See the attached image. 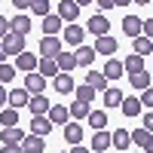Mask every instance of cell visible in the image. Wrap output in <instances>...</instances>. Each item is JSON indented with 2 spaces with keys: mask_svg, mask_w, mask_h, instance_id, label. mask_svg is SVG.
Wrapping results in <instances>:
<instances>
[{
  "mask_svg": "<svg viewBox=\"0 0 153 153\" xmlns=\"http://www.w3.org/2000/svg\"><path fill=\"white\" fill-rule=\"evenodd\" d=\"M61 49H65V43H61L58 37H49V34L40 37V58H55Z\"/></svg>",
  "mask_w": 153,
  "mask_h": 153,
  "instance_id": "cell-1",
  "label": "cell"
},
{
  "mask_svg": "<svg viewBox=\"0 0 153 153\" xmlns=\"http://www.w3.org/2000/svg\"><path fill=\"white\" fill-rule=\"evenodd\" d=\"M0 43H3L6 55H12V58H16L19 52H25V34H16V31H9V34H6Z\"/></svg>",
  "mask_w": 153,
  "mask_h": 153,
  "instance_id": "cell-2",
  "label": "cell"
},
{
  "mask_svg": "<svg viewBox=\"0 0 153 153\" xmlns=\"http://www.w3.org/2000/svg\"><path fill=\"white\" fill-rule=\"evenodd\" d=\"M129 141H132L135 147H141L144 153H153V132H147V129H135V132H129Z\"/></svg>",
  "mask_w": 153,
  "mask_h": 153,
  "instance_id": "cell-3",
  "label": "cell"
},
{
  "mask_svg": "<svg viewBox=\"0 0 153 153\" xmlns=\"http://www.w3.org/2000/svg\"><path fill=\"white\" fill-rule=\"evenodd\" d=\"M61 34H65V43H68V46H83L86 28H83V25H65V28H61Z\"/></svg>",
  "mask_w": 153,
  "mask_h": 153,
  "instance_id": "cell-4",
  "label": "cell"
},
{
  "mask_svg": "<svg viewBox=\"0 0 153 153\" xmlns=\"http://www.w3.org/2000/svg\"><path fill=\"white\" fill-rule=\"evenodd\" d=\"M37 58L40 55H34V52H19L16 55V71H22V74H31V71H37Z\"/></svg>",
  "mask_w": 153,
  "mask_h": 153,
  "instance_id": "cell-5",
  "label": "cell"
},
{
  "mask_svg": "<svg viewBox=\"0 0 153 153\" xmlns=\"http://www.w3.org/2000/svg\"><path fill=\"white\" fill-rule=\"evenodd\" d=\"M28 101H31V92H28V89H12V92H6V104L16 107V110L28 107Z\"/></svg>",
  "mask_w": 153,
  "mask_h": 153,
  "instance_id": "cell-6",
  "label": "cell"
},
{
  "mask_svg": "<svg viewBox=\"0 0 153 153\" xmlns=\"http://www.w3.org/2000/svg\"><path fill=\"white\" fill-rule=\"evenodd\" d=\"M25 89H28L31 95H40V92H46V76H40V74H25Z\"/></svg>",
  "mask_w": 153,
  "mask_h": 153,
  "instance_id": "cell-7",
  "label": "cell"
},
{
  "mask_svg": "<svg viewBox=\"0 0 153 153\" xmlns=\"http://www.w3.org/2000/svg\"><path fill=\"white\" fill-rule=\"evenodd\" d=\"M86 31H92L95 37H104L107 31H110V22H107V16H92L86 22Z\"/></svg>",
  "mask_w": 153,
  "mask_h": 153,
  "instance_id": "cell-8",
  "label": "cell"
},
{
  "mask_svg": "<svg viewBox=\"0 0 153 153\" xmlns=\"http://www.w3.org/2000/svg\"><path fill=\"white\" fill-rule=\"evenodd\" d=\"M92 49H95V52H101V55H107V58H110V55L117 52L120 46H117V40H113L110 34H104V37H98V40H95V46H92Z\"/></svg>",
  "mask_w": 153,
  "mask_h": 153,
  "instance_id": "cell-9",
  "label": "cell"
},
{
  "mask_svg": "<svg viewBox=\"0 0 153 153\" xmlns=\"http://www.w3.org/2000/svg\"><path fill=\"white\" fill-rule=\"evenodd\" d=\"M55 65H58V71H61V74H71V71L76 68V58H74L71 49H61V52L55 55Z\"/></svg>",
  "mask_w": 153,
  "mask_h": 153,
  "instance_id": "cell-10",
  "label": "cell"
},
{
  "mask_svg": "<svg viewBox=\"0 0 153 153\" xmlns=\"http://www.w3.org/2000/svg\"><path fill=\"white\" fill-rule=\"evenodd\" d=\"M49 132H52V123H49V117H46V113H40V117H34V120H31V135L46 138Z\"/></svg>",
  "mask_w": 153,
  "mask_h": 153,
  "instance_id": "cell-11",
  "label": "cell"
},
{
  "mask_svg": "<svg viewBox=\"0 0 153 153\" xmlns=\"http://www.w3.org/2000/svg\"><path fill=\"white\" fill-rule=\"evenodd\" d=\"M95 49L92 46H76V52H74V58H76V65L80 68H92V61H95Z\"/></svg>",
  "mask_w": 153,
  "mask_h": 153,
  "instance_id": "cell-12",
  "label": "cell"
},
{
  "mask_svg": "<svg viewBox=\"0 0 153 153\" xmlns=\"http://www.w3.org/2000/svg\"><path fill=\"white\" fill-rule=\"evenodd\" d=\"M76 16H80V6H76L74 0H61L58 3V19L61 22H74Z\"/></svg>",
  "mask_w": 153,
  "mask_h": 153,
  "instance_id": "cell-13",
  "label": "cell"
},
{
  "mask_svg": "<svg viewBox=\"0 0 153 153\" xmlns=\"http://www.w3.org/2000/svg\"><path fill=\"white\" fill-rule=\"evenodd\" d=\"M101 74L107 76V83H110V80H120V76L126 74V71H123V61L110 55V58H107V65H104V71H101Z\"/></svg>",
  "mask_w": 153,
  "mask_h": 153,
  "instance_id": "cell-14",
  "label": "cell"
},
{
  "mask_svg": "<svg viewBox=\"0 0 153 153\" xmlns=\"http://www.w3.org/2000/svg\"><path fill=\"white\" fill-rule=\"evenodd\" d=\"M28 110L34 113V117L46 113V110H49V98H46V92H40V95H31V101H28Z\"/></svg>",
  "mask_w": 153,
  "mask_h": 153,
  "instance_id": "cell-15",
  "label": "cell"
},
{
  "mask_svg": "<svg viewBox=\"0 0 153 153\" xmlns=\"http://www.w3.org/2000/svg\"><path fill=\"white\" fill-rule=\"evenodd\" d=\"M25 132L19 129V126H6V129H0V141L3 144H22Z\"/></svg>",
  "mask_w": 153,
  "mask_h": 153,
  "instance_id": "cell-16",
  "label": "cell"
},
{
  "mask_svg": "<svg viewBox=\"0 0 153 153\" xmlns=\"http://www.w3.org/2000/svg\"><path fill=\"white\" fill-rule=\"evenodd\" d=\"M46 117H49V123H68L71 120V113H68V107L65 104H49V110H46Z\"/></svg>",
  "mask_w": 153,
  "mask_h": 153,
  "instance_id": "cell-17",
  "label": "cell"
},
{
  "mask_svg": "<svg viewBox=\"0 0 153 153\" xmlns=\"http://www.w3.org/2000/svg\"><path fill=\"white\" fill-rule=\"evenodd\" d=\"M132 49H135V55H141V58H147L150 52H153V40H150V37H141V34H138V37H132Z\"/></svg>",
  "mask_w": 153,
  "mask_h": 153,
  "instance_id": "cell-18",
  "label": "cell"
},
{
  "mask_svg": "<svg viewBox=\"0 0 153 153\" xmlns=\"http://www.w3.org/2000/svg\"><path fill=\"white\" fill-rule=\"evenodd\" d=\"M55 92L58 95H71L74 92V76L71 74H61V71L55 74Z\"/></svg>",
  "mask_w": 153,
  "mask_h": 153,
  "instance_id": "cell-19",
  "label": "cell"
},
{
  "mask_svg": "<svg viewBox=\"0 0 153 153\" xmlns=\"http://www.w3.org/2000/svg\"><path fill=\"white\" fill-rule=\"evenodd\" d=\"M65 141L68 144H83V126L80 123H65Z\"/></svg>",
  "mask_w": 153,
  "mask_h": 153,
  "instance_id": "cell-20",
  "label": "cell"
},
{
  "mask_svg": "<svg viewBox=\"0 0 153 153\" xmlns=\"http://www.w3.org/2000/svg\"><path fill=\"white\" fill-rule=\"evenodd\" d=\"M22 153H43V138L40 135H25L22 138Z\"/></svg>",
  "mask_w": 153,
  "mask_h": 153,
  "instance_id": "cell-21",
  "label": "cell"
},
{
  "mask_svg": "<svg viewBox=\"0 0 153 153\" xmlns=\"http://www.w3.org/2000/svg\"><path fill=\"white\" fill-rule=\"evenodd\" d=\"M61 28H65V22H61L58 16H52V12H49V16H43V34H49V37H55Z\"/></svg>",
  "mask_w": 153,
  "mask_h": 153,
  "instance_id": "cell-22",
  "label": "cell"
},
{
  "mask_svg": "<svg viewBox=\"0 0 153 153\" xmlns=\"http://www.w3.org/2000/svg\"><path fill=\"white\" fill-rule=\"evenodd\" d=\"M86 86H92L95 92H104V89H107V76H104V74H95L92 68H89V74H86Z\"/></svg>",
  "mask_w": 153,
  "mask_h": 153,
  "instance_id": "cell-23",
  "label": "cell"
},
{
  "mask_svg": "<svg viewBox=\"0 0 153 153\" xmlns=\"http://www.w3.org/2000/svg\"><path fill=\"white\" fill-rule=\"evenodd\" d=\"M9 31H16V34H25V37H28V31H31V19L25 16V12H22V16H16V19H9Z\"/></svg>",
  "mask_w": 153,
  "mask_h": 153,
  "instance_id": "cell-24",
  "label": "cell"
},
{
  "mask_svg": "<svg viewBox=\"0 0 153 153\" xmlns=\"http://www.w3.org/2000/svg\"><path fill=\"white\" fill-rule=\"evenodd\" d=\"M101 101H104V107H120L123 92H120V89H113V86H107L104 92H101Z\"/></svg>",
  "mask_w": 153,
  "mask_h": 153,
  "instance_id": "cell-25",
  "label": "cell"
},
{
  "mask_svg": "<svg viewBox=\"0 0 153 153\" xmlns=\"http://www.w3.org/2000/svg\"><path fill=\"white\" fill-rule=\"evenodd\" d=\"M68 113H71V120H86V113H89V101L74 98V101H71V107H68Z\"/></svg>",
  "mask_w": 153,
  "mask_h": 153,
  "instance_id": "cell-26",
  "label": "cell"
},
{
  "mask_svg": "<svg viewBox=\"0 0 153 153\" xmlns=\"http://www.w3.org/2000/svg\"><path fill=\"white\" fill-rule=\"evenodd\" d=\"M37 74H40V76H55L58 74L55 58H37Z\"/></svg>",
  "mask_w": 153,
  "mask_h": 153,
  "instance_id": "cell-27",
  "label": "cell"
},
{
  "mask_svg": "<svg viewBox=\"0 0 153 153\" xmlns=\"http://www.w3.org/2000/svg\"><path fill=\"white\" fill-rule=\"evenodd\" d=\"M129 132L126 129H117V132H110V147H117V150H129Z\"/></svg>",
  "mask_w": 153,
  "mask_h": 153,
  "instance_id": "cell-28",
  "label": "cell"
},
{
  "mask_svg": "<svg viewBox=\"0 0 153 153\" xmlns=\"http://www.w3.org/2000/svg\"><path fill=\"white\" fill-rule=\"evenodd\" d=\"M107 147H110V132L98 129V132H95V138H92V150H95V153H104Z\"/></svg>",
  "mask_w": 153,
  "mask_h": 153,
  "instance_id": "cell-29",
  "label": "cell"
},
{
  "mask_svg": "<svg viewBox=\"0 0 153 153\" xmlns=\"http://www.w3.org/2000/svg\"><path fill=\"white\" fill-rule=\"evenodd\" d=\"M86 123L98 132V129H104V126H107V113H104V110H89V113H86Z\"/></svg>",
  "mask_w": 153,
  "mask_h": 153,
  "instance_id": "cell-30",
  "label": "cell"
},
{
  "mask_svg": "<svg viewBox=\"0 0 153 153\" xmlns=\"http://www.w3.org/2000/svg\"><path fill=\"white\" fill-rule=\"evenodd\" d=\"M120 110L126 113V117H138V113H141V101H138V98H126V95H123Z\"/></svg>",
  "mask_w": 153,
  "mask_h": 153,
  "instance_id": "cell-31",
  "label": "cell"
},
{
  "mask_svg": "<svg viewBox=\"0 0 153 153\" xmlns=\"http://www.w3.org/2000/svg\"><path fill=\"white\" fill-rule=\"evenodd\" d=\"M123 34L138 37V34H141V19H138V16H126L123 19Z\"/></svg>",
  "mask_w": 153,
  "mask_h": 153,
  "instance_id": "cell-32",
  "label": "cell"
},
{
  "mask_svg": "<svg viewBox=\"0 0 153 153\" xmlns=\"http://www.w3.org/2000/svg\"><path fill=\"white\" fill-rule=\"evenodd\" d=\"M129 83L138 89V92H141V89H147V86H150V74H147V68H144V71H135V74H129Z\"/></svg>",
  "mask_w": 153,
  "mask_h": 153,
  "instance_id": "cell-33",
  "label": "cell"
},
{
  "mask_svg": "<svg viewBox=\"0 0 153 153\" xmlns=\"http://www.w3.org/2000/svg\"><path fill=\"white\" fill-rule=\"evenodd\" d=\"M0 126H19V110L16 107H0Z\"/></svg>",
  "mask_w": 153,
  "mask_h": 153,
  "instance_id": "cell-34",
  "label": "cell"
},
{
  "mask_svg": "<svg viewBox=\"0 0 153 153\" xmlns=\"http://www.w3.org/2000/svg\"><path fill=\"white\" fill-rule=\"evenodd\" d=\"M123 71H129V74H135V71H144V58L132 52L129 58H126V61H123Z\"/></svg>",
  "mask_w": 153,
  "mask_h": 153,
  "instance_id": "cell-35",
  "label": "cell"
},
{
  "mask_svg": "<svg viewBox=\"0 0 153 153\" xmlns=\"http://www.w3.org/2000/svg\"><path fill=\"white\" fill-rule=\"evenodd\" d=\"M16 74H19V71H16V65L3 61V65H0V83H3V86H6V83H12V80H16Z\"/></svg>",
  "mask_w": 153,
  "mask_h": 153,
  "instance_id": "cell-36",
  "label": "cell"
},
{
  "mask_svg": "<svg viewBox=\"0 0 153 153\" xmlns=\"http://www.w3.org/2000/svg\"><path fill=\"white\" fill-rule=\"evenodd\" d=\"M74 95L80 98V101H92V98H95V89L83 83V86H74Z\"/></svg>",
  "mask_w": 153,
  "mask_h": 153,
  "instance_id": "cell-37",
  "label": "cell"
},
{
  "mask_svg": "<svg viewBox=\"0 0 153 153\" xmlns=\"http://www.w3.org/2000/svg\"><path fill=\"white\" fill-rule=\"evenodd\" d=\"M31 12L34 16H49V0H31Z\"/></svg>",
  "mask_w": 153,
  "mask_h": 153,
  "instance_id": "cell-38",
  "label": "cell"
},
{
  "mask_svg": "<svg viewBox=\"0 0 153 153\" xmlns=\"http://www.w3.org/2000/svg\"><path fill=\"white\" fill-rule=\"evenodd\" d=\"M138 101H141V104H144V107L150 110V107H153V89H150V86H147V89H141V95H138Z\"/></svg>",
  "mask_w": 153,
  "mask_h": 153,
  "instance_id": "cell-39",
  "label": "cell"
},
{
  "mask_svg": "<svg viewBox=\"0 0 153 153\" xmlns=\"http://www.w3.org/2000/svg\"><path fill=\"white\" fill-rule=\"evenodd\" d=\"M141 129H147V132H153V113H150V110L144 113V120H141Z\"/></svg>",
  "mask_w": 153,
  "mask_h": 153,
  "instance_id": "cell-40",
  "label": "cell"
},
{
  "mask_svg": "<svg viewBox=\"0 0 153 153\" xmlns=\"http://www.w3.org/2000/svg\"><path fill=\"white\" fill-rule=\"evenodd\" d=\"M0 153H22V144H3Z\"/></svg>",
  "mask_w": 153,
  "mask_h": 153,
  "instance_id": "cell-41",
  "label": "cell"
},
{
  "mask_svg": "<svg viewBox=\"0 0 153 153\" xmlns=\"http://www.w3.org/2000/svg\"><path fill=\"white\" fill-rule=\"evenodd\" d=\"M6 34H9V19H3V16H0V40H3Z\"/></svg>",
  "mask_w": 153,
  "mask_h": 153,
  "instance_id": "cell-42",
  "label": "cell"
},
{
  "mask_svg": "<svg viewBox=\"0 0 153 153\" xmlns=\"http://www.w3.org/2000/svg\"><path fill=\"white\" fill-rule=\"evenodd\" d=\"M12 6L16 9H31V0H12Z\"/></svg>",
  "mask_w": 153,
  "mask_h": 153,
  "instance_id": "cell-43",
  "label": "cell"
},
{
  "mask_svg": "<svg viewBox=\"0 0 153 153\" xmlns=\"http://www.w3.org/2000/svg\"><path fill=\"white\" fill-rule=\"evenodd\" d=\"M92 3H98L101 9H113V0H92Z\"/></svg>",
  "mask_w": 153,
  "mask_h": 153,
  "instance_id": "cell-44",
  "label": "cell"
},
{
  "mask_svg": "<svg viewBox=\"0 0 153 153\" xmlns=\"http://www.w3.org/2000/svg\"><path fill=\"white\" fill-rule=\"evenodd\" d=\"M68 153H89V147H80V144H71Z\"/></svg>",
  "mask_w": 153,
  "mask_h": 153,
  "instance_id": "cell-45",
  "label": "cell"
},
{
  "mask_svg": "<svg viewBox=\"0 0 153 153\" xmlns=\"http://www.w3.org/2000/svg\"><path fill=\"white\" fill-rule=\"evenodd\" d=\"M0 107H6V86L0 83Z\"/></svg>",
  "mask_w": 153,
  "mask_h": 153,
  "instance_id": "cell-46",
  "label": "cell"
},
{
  "mask_svg": "<svg viewBox=\"0 0 153 153\" xmlns=\"http://www.w3.org/2000/svg\"><path fill=\"white\" fill-rule=\"evenodd\" d=\"M6 58H9V55H6V49H3V43H0V65H3Z\"/></svg>",
  "mask_w": 153,
  "mask_h": 153,
  "instance_id": "cell-47",
  "label": "cell"
},
{
  "mask_svg": "<svg viewBox=\"0 0 153 153\" xmlns=\"http://www.w3.org/2000/svg\"><path fill=\"white\" fill-rule=\"evenodd\" d=\"M132 0H113V6H129Z\"/></svg>",
  "mask_w": 153,
  "mask_h": 153,
  "instance_id": "cell-48",
  "label": "cell"
},
{
  "mask_svg": "<svg viewBox=\"0 0 153 153\" xmlns=\"http://www.w3.org/2000/svg\"><path fill=\"white\" fill-rule=\"evenodd\" d=\"M74 3H76V6H89V3H92V0H74Z\"/></svg>",
  "mask_w": 153,
  "mask_h": 153,
  "instance_id": "cell-49",
  "label": "cell"
},
{
  "mask_svg": "<svg viewBox=\"0 0 153 153\" xmlns=\"http://www.w3.org/2000/svg\"><path fill=\"white\" fill-rule=\"evenodd\" d=\"M132 3H141V6H147V3H150V0H132Z\"/></svg>",
  "mask_w": 153,
  "mask_h": 153,
  "instance_id": "cell-50",
  "label": "cell"
},
{
  "mask_svg": "<svg viewBox=\"0 0 153 153\" xmlns=\"http://www.w3.org/2000/svg\"><path fill=\"white\" fill-rule=\"evenodd\" d=\"M120 153H129V150H120Z\"/></svg>",
  "mask_w": 153,
  "mask_h": 153,
  "instance_id": "cell-51",
  "label": "cell"
},
{
  "mask_svg": "<svg viewBox=\"0 0 153 153\" xmlns=\"http://www.w3.org/2000/svg\"><path fill=\"white\" fill-rule=\"evenodd\" d=\"M61 153H68V150H61Z\"/></svg>",
  "mask_w": 153,
  "mask_h": 153,
  "instance_id": "cell-52",
  "label": "cell"
}]
</instances>
